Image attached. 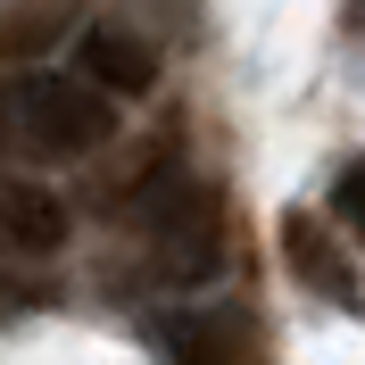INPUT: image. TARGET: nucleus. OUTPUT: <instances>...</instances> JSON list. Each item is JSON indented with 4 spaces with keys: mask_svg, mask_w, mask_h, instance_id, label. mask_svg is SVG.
Wrapping results in <instances>:
<instances>
[{
    "mask_svg": "<svg viewBox=\"0 0 365 365\" xmlns=\"http://www.w3.org/2000/svg\"><path fill=\"white\" fill-rule=\"evenodd\" d=\"M9 125L25 133L34 158H83V150H100L116 133V108L83 75H25L17 100H9Z\"/></svg>",
    "mask_w": 365,
    "mask_h": 365,
    "instance_id": "obj_1",
    "label": "nucleus"
},
{
    "mask_svg": "<svg viewBox=\"0 0 365 365\" xmlns=\"http://www.w3.org/2000/svg\"><path fill=\"white\" fill-rule=\"evenodd\" d=\"M83 83H100L108 100H141L158 83V50L141 42L133 25H91L83 34Z\"/></svg>",
    "mask_w": 365,
    "mask_h": 365,
    "instance_id": "obj_2",
    "label": "nucleus"
},
{
    "mask_svg": "<svg viewBox=\"0 0 365 365\" xmlns=\"http://www.w3.org/2000/svg\"><path fill=\"white\" fill-rule=\"evenodd\" d=\"M0 232H9L17 250L50 257V250H58V241H67V207L50 200L42 182H0Z\"/></svg>",
    "mask_w": 365,
    "mask_h": 365,
    "instance_id": "obj_3",
    "label": "nucleus"
},
{
    "mask_svg": "<svg viewBox=\"0 0 365 365\" xmlns=\"http://www.w3.org/2000/svg\"><path fill=\"white\" fill-rule=\"evenodd\" d=\"M282 241H291V266L307 274L316 291H332V299H341V307H349V299H357V282H349V266H341V257H332V250H324V232L307 225V216H282Z\"/></svg>",
    "mask_w": 365,
    "mask_h": 365,
    "instance_id": "obj_4",
    "label": "nucleus"
},
{
    "mask_svg": "<svg viewBox=\"0 0 365 365\" xmlns=\"http://www.w3.org/2000/svg\"><path fill=\"white\" fill-rule=\"evenodd\" d=\"M332 207H341V225L365 241V158H357V166H341V182H332Z\"/></svg>",
    "mask_w": 365,
    "mask_h": 365,
    "instance_id": "obj_5",
    "label": "nucleus"
},
{
    "mask_svg": "<svg viewBox=\"0 0 365 365\" xmlns=\"http://www.w3.org/2000/svg\"><path fill=\"white\" fill-rule=\"evenodd\" d=\"M166 357H175V365H225V349H216V341H207V332H200V324H182V332H175V341H166Z\"/></svg>",
    "mask_w": 365,
    "mask_h": 365,
    "instance_id": "obj_6",
    "label": "nucleus"
},
{
    "mask_svg": "<svg viewBox=\"0 0 365 365\" xmlns=\"http://www.w3.org/2000/svg\"><path fill=\"white\" fill-rule=\"evenodd\" d=\"M0 141H9V100H0Z\"/></svg>",
    "mask_w": 365,
    "mask_h": 365,
    "instance_id": "obj_7",
    "label": "nucleus"
}]
</instances>
